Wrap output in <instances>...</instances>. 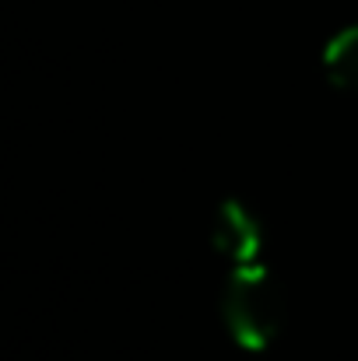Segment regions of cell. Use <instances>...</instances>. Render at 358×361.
<instances>
[{
    "label": "cell",
    "mask_w": 358,
    "mask_h": 361,
    "mask_svg": "<svg viewBox=\"0 0 358 361\" xmlns=\"http://www.w3.org/2000/svg\"><path fill=\"white\" fill-rule=\"evenodd\" d=\"M222 323L239 348L267 351L285 330V288L263 267H239L222 288Z\"/></svg>",
    "instance_id": "6da1fadb"
},
{
    "label": "cell",
    "mask_w": 358,
    "mask_h": 361,
    "mask_svg": "<svg viewBox=\"0 0 358 361\" xmlns=\"http://www.w3.org/2000/svg\"><path fill=\"white\" fill-rule=\"evenodd\" d=\"M211 242H215L218 252H225L232 259H253L256 249H260V242H263V225H260L256 211H249L239 200H229L218 211Z\"/></svg>",
    "instance_id": "7a4b0ae2"
},
{
    "label": "cell",
    "mask_w": 358,
    "mask_h": 361,
    "mask_svg": "<svg viewBox=\"0 0 358 361\" xmlns=\"http://www.w3.org/2000/svg\"><path fill=\"white\" fill-rule=\"evenodd\" d=\"M323 71L327 81L341 92H358V25L338 32L323 49Z\"/></svg>",
    "instance_id": "3957f363"
}]
</instances>
